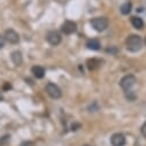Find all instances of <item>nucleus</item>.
Here are the masks:
<instances>
[{"label":"nucleus","instance_id":"nucleus-1","mask_svg":"<svg viewBox=\"0 0 146 146\" xmlns=\"http://www.w3.org/2000/svg\"><path fill=\"white\" fill-rule=\"evenodd\" d=\"M125 45L130 52H138L143 46V39L138 35H130L125 40Z\"/></svg>","mask_w":146,"mask_h":146},{"label":"nucleus","instance_id":"nucleus-2","mask_svg":"<svg viewBox=\"0 0 146 146\" xmlns=\"http://www.w3.org/2000/svg\"><path fill=\"white\" fill-rule=\"evenodd\" d=\"M90 23H91L92 28L98 32L105 31L108 28V24H109V22L106 17H94V19L91 20Z\"/></svg>","mask_w":146,"mask_h":146},{"label":"nucleus","instance_id":"nucleus-3","mask_svg":"<svg viewBox=\"0 0 146 146\" xmlns=\"http://www.w3.org/2000/svg\"><path fill=\"white\" fill-rule=\"evenodd\" d=\"M137 80L133 75H125L121 81H120V86L124 90V91H129L130 89H132L136 84Z\"/></svg>","mask_w":146,"mask_h":146},{"label":"nucleus","instance_id":"nucleus-4","mask_svg":"<svg viewBox=\"0 0 146 146\" xmlns=\"http://www.w3.org/2000/svg\"><path fill=\"white\" fill-rule=\"evenodd\" d=\"M45 91H46V93H47L51 98H53V99H59V98H61V96H62L61 89H60L58 85L53 84V83H48V84L45 86Z\"/></svg>","mask_w":146,"mask_h":146},{"label":"nucleus","instance_id":"nucleus-5","mask_svg":"<svg viewBox=\"0 0 146 146\" xmlns=\"http://www.w3.org/2000/svg\"><path fill=\"white\" fill-rule=\"evenodd\" d=\"M46 40H47L51 45L56 46V45H59V44L61 43V35H60L58 31H54V30L48 31L47 35H46Z\"/></svg>","mask_w":146,"mask_h":146},{"label":"nucleus","instance_id":"nucleus-6","mask_svg":"<svg viewBox=\"0 0 146 146\" xmlns=\"http://www.w3.org/2000/svg\"><path fill=\"white\" fill-rule=\"evenodd\" d=\"M4 37H5V39H6L9 44H17V43L20 42V36H19V33H17L15 30H13V29L6 30Z\"/></svg>","mask_w":146,"mask_h":146},{"label":"nucleus","instance_id":"nucleus-7","mask_svg":"<svg viewBox=\"0 0 146 146\" xmlns=\"http://www.w3.org/2000/svg\"><path fill=\"white\" fill-rule=\"evenodd\" d=\"M76 30H77V24L72 21H66L61 25V31L64 35H72L76 32Z\"/></svg>","mask_w":146,"mask_h":146},{"label":"nucleus","instance_id":"nucleus-8","mask_svg":"<svg viewBox=\"0 0 146 146\" xmlns=\"http://www.w3.org/2000/svg\"><path fill=\"white\" fill-rule=\"evenodd\" d=\"M111 144L113 146H124L125 145V137L122 133H114L111 137Z\"/></svg>","mask_w":146,"mask_h":146},{"label":"nucleus","instance_id":"nucleus-9","mask_svg":"<svg viewBox=\"0 0 146 146\" xmlns=\"http://www.w3.org/2000/svg\"><path fill=\"white\" fill-rule=\"evenodd\" d=\"M102 63V60L100 59H97V58H91V59H88L86 60V67L90 71H93V70H97Z\"/></svg>","mask_w":146,"mask_h":146},{"label":"nucleus","instance_id":"nucleus-10","mask_svg":"<svg viewBox=\"0 0 146 146\" xmlns=\"http://www.w3.org/2000/svg\"><path fill=\"white\" fill-rule=\"evenodd\" d=\"M31 72L33 74L35 77H37V78H43L44 75H45V69L40 66H33L31 68Z\"/></svg>","mask_w":146,"mask_h":146},{"label":"nucleus","instance_id":"nucleus-11","mask_svg":"<svg viewBox=\"0 0 146 146\" xmlns=\"http://www.w3.org/2000/svg\"><path fill=\"white\" fill-rule=\"evenodd\" d=\"M11 58H12V61H13V63H14L15 66H20V64H22V62H23V56H22V53H21L20 51L13 52Z\"/></svg>","mask_w":146,"mask_h":146},{"label":"nucleus","instance_id":"nucleus-12","mask_svg":"<svg viewBox=\"0 0 146 146\" xmlns=\"http://www.w3.org/2000/svg\"><path fill=\"white\" fill-rule=\"evenodd\" d=\"M86 47L89 50H93V51H98L100 48V43L98 39H89L86 42Z\"/></svg>","mask_w":146,"mask_h":146},{"label":"nucleus","instance_id":"nucleus-13","mask_svg":"<svg viewBox=\"0 0 146 146\" xmlns=\"http://www.w3.org/2000/svg\"><path fill=\"white\" fill-rule=\"evenodd\" d=\"M131 24H132V27L135 28V29H143V27H144V22H143V20L140 19V17H138V16H132L131 17Z\"/></svg>","mask_w":146,"mask_h":146},{"label":"nucleus","instance_id":"nucleus-14","mask_svg":"<svg viewBox=\"0 0 146 146\" xmlns=\"http://www.w3.org/2000/svg\"><path fill=\"white\" fill-rule=\"evenodd\" d=\"M131 9H132V4H131L130 1L124 3V4L121 6V8H120V11H121V13H122L123 15H128V14H130Z\"/></svg>","mask_w":146,"mask_h":146},{"label":"nucleus","instance_id":"nucleus-15","mask_svg":"<svg viewBox=\"0 0 146 146\" xmlns=\"http://www.w3.org/2000/svg\"><path fill=\"white\" fill-rule=\"evenodd\" d=\"M9 136L8 135H6V136H4V137H1L0 138V146H4V145H6L7 143H8V140H9Z\"/></svg>","mask_w":146,"mask_h":146},{"label":"nucleus","instance_id":"nucleus-16","mask_svg":"<svg viewBox=\"0 0 146 146\" xmlns=\"http://www.w3.org/2000/svg\"><path fill=\"white\" fill-rule=\"evenodd\" d=\"M20 146H35V143L33 141H30V140H25V141L21 143Z\"/></svg>","mask_w":146,"mask_h":146},{"label":"nucleus","instance_id":"nucleus-17","mask_svg":"<svg viewBox=\"0 0 146 146\" xmlns=\"http://www.w3.org/2000/svg\"><path fill=\"white\" fill-rule=\"evenodd\" d=\"M5 43H6V39H5V37H4V36H0V50H1V48H4V46H5Z\"/></svg>","mask_w":146,"mask_h":146},{"label":"nucleus","instance_id":"nucleus-18","mask_svg":"<svg viewBox=\"0 0 146 146\" xmlns=\"http://www.w3.org/2000/svg\"><path fill=\"white\" fill-rule=\"evenodd\" d=\"M140 131H141V135L144 136V137H146V122L141 125V129H140Z\"/></svg>","mask_w":146,"mask_h":146},{"label":"nucleus","instance_id":"nucleus-19","mask_svg":"<svg viewBox=\"0 0 146 146\" xmlns=\"http://www.w3.org/2000/svg\"><path fill=\"white\" fill-rule=\"evenodd\" d=\"M12 86H11V84L9 83H5L4 84V90H9Z\"/></svg>","mask_w":146,"mask_h":146},{"label":"nucleus","instance_id":"nucleus-20","mask_svg":"<svg viewBox=\"0 0 146 146\" xmlns=\"http://www.w3.org/2000/svg\"><path fill=\"white\" fill-rule=\"evenodd\" d=\"M3 99H4V98H3V96H1V94H0V100H3Z\"/></svg>","mask_w":146,"mask_h":146},{"label":"nucleus","instance_id":"nucleus-21","mask_svg":"<svg viewBox=\"0 0 146 146\" xmlns=\"http://www.w3.org/2000/svg\"><path fill=\"white\" fill-rule=\"evenodd\" d=\"M83 146H89V145H83Z\"/></svg>","mask_w":146,"mask_h":146},{"label":"nucleus","instance_id":"nucleus-22","mask_svg":"<svg viewBox=\"0 0 146 146\" xmlns=\"http://www.w3.org/2000/svg\"><path fill=\"white\" fill-rule=\"evenodd\" d=\"M145 43H146V38H145Z\"/></svg>","mask_w":146,"mask_h":146}]
</instances>
